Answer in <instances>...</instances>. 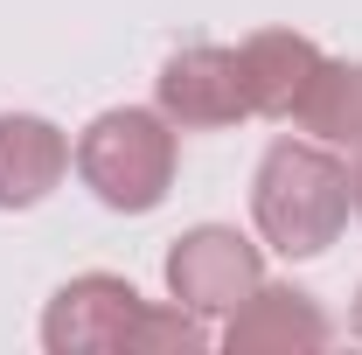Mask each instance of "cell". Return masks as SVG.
Here are the masks:
<instances>
[{"mask_svg": "<svg viewBox=\"0 0 362 355\" xmlns=\"http://www.w3.org/2000/svg\"><path fill=\"white\" fill-rule=\"evenodd\" d=\"M356 216L349 202V161L320 139H272L258 175H251V223L279 258H320L327 244H341V230Z\"/></svg>", "mask_w": 362, "mask_h": 355, "instance_id": "obj_1", "label": "cell"}, {"mask_svg": "<svg viewBox=\"0 0 362 355\" xmlns=\"http://www.w3.org/2000/svg\"><path fill=\"white\" fill-rule=\"evenodd\" d=\"M175 161H181V133L168 126L160 105H112L70 146L77 181H84L105 209H119V216L160 209L168 188H175Z\"/></svg>", "mask_w": 362, "mask_h": 355, "instance_id": "obj_2", "label": "cell"}, {"mask_svg": "<svg viewBox=\"0 0 362 355\" xmlns=\"http://www.w3.org/2000/svg\"><path fill=\"white\" fill-rule=\"evenodd\" d=\"M160 279H168V300H181V307L202 313V320H223V313H237L265 286V258H258V244L244 230L195 223V230H181L175 244H168Z\"/></svg>", "mask_w": 362, "mask_h": 355, "instance_id": "obj_3", "label": "cell"}, {"mask_svg": "<svg viewBox=\"0 0 362 355\" xmlns=\"http://www.w3.org/2000/svg\"><path fill=\"white\" fill-rule=\"evenodd\" d=\"M139 313H146V300H139L133 279L77 272V279H63L49 293V307H42V349L49 355H126Z\"/></svg>", "mask_w": 362, "mask_h": 355, "instance_id": "obj_4", "label": "cell"}, {"mask_svg": "<svg viewBox=\"0 0 362 355\" xmlns=\"http://www.w3.org/2000/svg\"><path fill=\"white\" fill-rule=\"evenodd\" d=\"M153 105L168 112L175 133H223L237 119H251V98L237 77V49L223 42H188L160 63L153 77Z\"/></svg>", "mask_w": 362, "mask_h": 355, "instance_id": "obj_5", "label": "cell"}, {"mask_svg": "<svg viewBox=\"0 0 362 355\" xmlns=\"http://www.w3.org/2000/svg\"><path fill=\"white\" fill-rule=\"evenodd\" d=\"M327 342H334V320L300 286H272L265 279L237 313H223V349L230 355H314Z\"/></svg>", "mask_w": 362, "mask_h": 355, "instance_id": "obj_6", "label": "cell"}, {"mask_svg": "<svg viewBox=\"0 0 362 355\" xmlns=\"http://www.w3.org/2000/svg\"><path fill=\"white\" fill-rule=\"evenodd\" d=\"M70 175V133L42 112H0V209H35Z\"/></svg>", "mask_w": 362, "mask_h": 355, "instance_id": "obj_7", "label": "cell"}, {"mask_svg": "<svg viewBox=\"0 0 362 355\" xmlns=\"http://www.w3.org/2000/svg\"><path fill=\"white\" fill-rule=\"evenodd\" d=\"M314 70H320V42L300 28H251L237 42V77L251 98V119H293Z\"/></svg>", "mask_w": 362, "mask_h": 355, "instance_id": "obj_8", "label": "cell"}, {"mask_svg": "<svg viewBox=\"0 0 362 355\" xmlns=\"http://www.w3.org/2000/svg\"><path fill=\"white\" fill-rule=\"evenodd\" d=\"M293 126L320 146H362V63L356 56H320V70L307 77Z\"/></svg>", "mask_w": 362, "mask_h": 355, "instance_id": "obj_9", "label": "cell"}, {"mask_svg": "<svg viewBox=\"0 0 362 355\" xmlns=\"http://www.w3.org/2000/svg\"><path fill=\"white\" fill-rule=\"evenodd\" d=\"M195 349H209L202 313H188L181 300H168V307H153V300H146V313H139L133 349H126V355H195Z\"/></svg>", "mask_w": 362, "mask_h": 355, "instance_id": "obj_10", "label": "cell"}, {"mask_svg": "<svg viewBox=\"0 0 362 355\" xmlns=\"http://www.w3.org/2000/svg\"><path fill=\"white\" fill-rule=\"evenodd\" d=\"M349 202H356V216H362V146H356V161H349Z\"/></svg>", "mask_w": 362, "mask_h": 355, "instance_id": "obj_11", "label": "cell"}, {"mask_svg": "<svg viewBox=\"0 0 362 355\" xmlns=\"http://www.w3.org/2000/svg\"><path fill=\"white\" fill-rule=\"evenodd\" d=\"M349 327H356V342H362V286H356V313H349Z\"/></svg>", "mask_w": 362, "mask_h": 355, "instance_id": "obj_12", "label": "cell"}]
</instances>
